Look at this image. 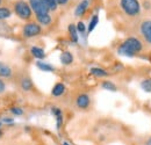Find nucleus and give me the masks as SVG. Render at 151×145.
I'll return each mask as SVG.
<instances>
[{
  "mask_svg": "<svg viewBox=\"0 0 151 145\" xmlns=\"http://www.w3.org/2000/svg\"><path fill=\"white\" fill-rule=\"evenodd\" d=\"M143 49L142 42L136 37H128L117 49V52L126 57H134Z\"/></svg>",
  "mask_w": 151,
  "mask_h": 145,
  "instance_id": "nucleus-1",
  "label": "nucleus"
},
{
  "mask_svg": "<svg viewBox=\"0 0 151 145\" xmlns=\"http://www.w3.org/2000/svg\"><path fill=\"white\" fill-rule=\"evenodd\" d=\"M120 5L122 11L129 17H136L141 12V5L138 0H121Z\"/></svg>",
  "mask_w": 151,
  "mask_h": 145,
  "instance_id": "nucleus-2",
  "label": "nucleus"
},
{
  "mask_svg": "<svg viewBox=\"0 0 151 145\" xmlns=\"http://www.w3.org/2000/svg\"><path fill=\"white\" fill-rule=\"evenodd\" d=\"M14 12L15 14L22 20H29L32 18V8L29 6L28 2L23 1V0H19L14 4Z\"/></svg>",
  "mask_w": 151,
  "mask_h": 145,
  "instance_id": "nucleus-3",
  "label": "nucleus"
},
{
  "mask_svg": "<svg viewBox=\"0 0 151 145\" xmlns=\"http://www.w3.org/2000/svg\"><path fill=\"white\" fill-rule=\"evenodd\" d=\"M42 33V27L36 22H28L22 28V35L26 38H33Z\"/></svg>",
  "mask_w": 151,
  "mask_h": 145,
  "instance_id": "nucleus-4",
  "label": "nucleus"
},
{
  "mask_svg": "<svg viewBox=\"0 0 151 145\" xmlns=\"http://www.w3.org/2000/svg\"><path fill=\"white\" fill-rule=\"evenodd\" d=\"M29 6L36 17L49 14V8L43 0H29Z\"/></svg>",
  "mask_w": 151,
  "mask_h": 145,
  "instance_id": "nucleus-5",
  "label": "nucleus"
},
{
  "mask_svg": "<svg viewBox=\"0 0 151 145\" xmlns=\"http://www.w3.org/2000/svg\"><path fill=\"white\" fill-rule=\"evenodd\" d=\"M139 30H141V34L143 38L151 44V20H145L141 23V27H139Z\"/></svg>",
  "mask_w": 151,
  "mask_h": 145,
  "instance_id": "nucleus-6",
  "label": "nucleus"
},
{
  "mask_svg": "<svg viewBox=\"0 0 151 145\" xmlns=\"http://www.w3.org/2000/svg\"><path fill=\"white\" fill-rule=\"evenodd\" d=\"M76 105L79 109H87L91 105V98L85 94V93H81L77 96L76 99Z\"/></svg>",
  "mask_w": 151,
  "mask_h": 145,
  "instance_id": "nucleus-7",
  "label": "nucleus"
},
{
  "mask_svg": "<svg viewBox=\"0 0 151 145\" xmlns=\"http://www.w3.org/2000/svg\"><path fill=\"white\" fill-rule=\"evenodd\" d=\"M88 5H90L88 0H83V1H80V2L78 4V6L76 7V11H75L76 17H83V15L85 14V12L87 11Z\"/></svg>",
  "mask_w": 151,
  "mask_h": 145,
  "instance_id": "nucleus-8",
  "label": "nucleus"
},
{
  "mask_svg": "<svg viewBox=\"0 0 151 145\" xmlns=\"http://www.w3.org/2000/svg\"><path fill=\"white\" fill-rule=\"evenodd\" d=\"M13 74V70L7 64L0 62V78H11Z\"/></svg>",
  "mask_w": 151,
  "mask_h": 145,
  "instance_id": "nucleus-9",
  "label": "nucleus"
},
{
  "mask_svg": "<svg viewBox=\"0 0 151 145\" xmlns=\"http://www.w3.org/2000/svg\"><path fill=\"white\" fill-rule=\"evenodd\" d=\"M20 86H21V90L24 92H29L33 90V81L29 77H23L21 80H20Z\"/></svg>",
  "mask_w": 151,
  "mask_h": 145,
  "instance_id": "nucleus-10",
  "label": "nucleus"
},
{
  "mask_svg": "<svg viewBox=\"0 0 151 145\" xmlns=\"http://www.w3.org/2000/svg\"><path fill=\"white\" fill-rule=\"evenodd\" d=\"M51 113H52L54 116L56 117V128L59 130L60 127H62V124H63V113H62L60 109L57 108V107L51 108Z\"/></svg>",
  "mask_w": 151,
  "mask_h": 145,
  "instance_id": "nucleus-11",
  "label": "nucleus"
},
{
  "mask_svg": "<svg viewBox=\"0 0 151 145\" xmlns=\"http://www.w3.org/2000/svg\"><path fill=\"white\" fill-rule=\"evenodd\" d=\"M60 63L63 65H70L73 63V55L70 51H64L60 55Z\"/></svg>",
  "mask_w": 151,
  "mask_h": 145,
  "instance_id": "nucleus-12",
  "label": "nucleus"
},
{
  "mask_svg": "<svg viewBox=\"0 0 151 145\" xmlns=\"http://www.w3.org/2000/svg\"><path fill=\"white\" fill-rule=\"evenodd\" d=\"M65 91H66L65 85H64L63 83H57L56 85L52 87L51 94H52L54 96H60V95H63V94L65 93Z\"/></svg>",
  "mask_w": 151,
  "mask_h": 145,
  "instance_id": "nucleus-13",
  "label": "nucleus"
},
{
  "mask_svg": "<svg viewBox=\"0 0 151 145\" xmlns=\"http://www.w3.org/2000/svg\"><path fill=\"white\" fill-rule=\"evenodd\" d=\"M36 66L41 71H43V72H54L55 71V67L52 65H50L49 63H44L42 60H38L37 63H36Z\"/></svg>",
  "mask_w": 151,
  "mask_h": 145,
  "instance_id": "nucleus-14",
  "label": "nucleus"
},
{
  "mask_svg": "<svg viewBox=\"0 0 151 145\" xmlns=\"http://www.w3.org/2000/svg\"><path fill=\"white\" fill-rule=\"evenodd\" d=\"M68 30H69V35H70L71 41H72L73 43H77V42H78V39H79V36H78V30H77L76 24H72V23H71V24H69Z\"/></svg>",
  "mask_w": 151,
  "mask_h": 145,
  "instance_id": "nucleus-15",
  "label": "nucleus"
},
{
  "mask_svg": "<svg viewBox=\"0 0 151 145\" xmlns=\"http://www.w3.org/2000/svg\"><path fill=\"white\" fill-rule=\"evenodd\" d=\"M30 52H32V55L35 58H37V59H43L45 57V51L42 48H40V47H32Z\"/></svg>",
  "mask_w": 151,
  "mask_h": 145,
  "instance_id": "nucleus-16",
  "label": "nucleus"
},
{
  "mask_svg": "<svg viewBox=\"0 0 151 145\" xmlns=\"http://www.w3.org/2000/svg\"><path fill=\"white\" fill-rule=\"evenodd\" d=\"M38 23L42 24V26H49L51 22H52V19L50 14H43V15H38L36 17Z\"/></svg>",
  "mask_w": 151,
  "mask_h": 145,
  "instance_id": "nucleus-17",
  "label": "nucleus"
},
{
  "mask_svg": "<svg viewBox=\"0 0 151 145\" xmlns=\"http://www.w3.org/2000/svg\"><path fill=\"white\" fill-rule=\"evenodd\" d=\"M90 72H91V74H93V75L98 77V78H104V77H107L108 75V72L106 70L100 69V67H92L90 70Z\"/></svg>",
  "mask_w": 151,
  "mask_h": 145,
  "instance_id": "nucleus-18",
  "label": "nucleus"
},
{
  "mask_svg": "<svg viewBox=\"0 0 151 145\" xmlns=\"http://www.w3.org/2000/svg\"><path fill=\"white\" fill-rule=\"evenodd\" d=\"M101 87H102L104 90H106V91H111V92H116V91H117L116 85L114 84L113 81H111V80H105V81H102Z\"/></svg>",
  "mask_w": 151,
  "mask_h": 145,
  "instance_id": "nucleus-19",
  "label": "nucleus"
},
{
  "mask_svg": "<svg viewBox=\"0 0 151 145\" xmlns=\"http://www.w3.org/2000/svg\"><path fill=\"white\" fill-rule=\"evenodd\" d=\"M98 23H99V17L95 14V15H93V17H92L91 21H90V23H88V28H87V32H88V33L93 32Z\"/></svg>",
  "mask_w": 151,
  "mask_h": 145,
  "instance_id": "nucleus-20",
  "label": "nucleus"
},
{
  "mask_svg": "<svg viewBox=\"0 0 151 145\" xmlns=\"http://www.w3.org/2000/svg\"><path fill=\"white\" fill-rule=\"evenodd\" d=\"M12 15V12L7 7H0V20H6Z\"/></svg>",
  "mask_w": 151,
  "mask_h": 145,
  "instance_id": "nucleus-21",
  "label": "nucleus"
},
{
  "mask_svg": "<svg viewBox=\"0 0 151 145\" xmlns=\"http://www.w3.org/2000/svg\"><path fill=\"white\" fill-rule=\"evenodd\" d=\"M141 87L142 90L148 93H151V79H144L142 83H141Z\"/></svg>",
  "mask_w": 151,
  "mask_h": 145,
  "instance_id": "nucleus-22",
  "label": "nucleus"
},
{
  "mask_svg": "<svg viewBox=\"0 0 151 145\" xmlns=\"http://www.w3.org/2000/svg\"><path fill=\"white\" fill-rule=\"evenodd\" d=\"M45 2V5L48 6L49 11H56L57 9V2L56 0H43Z\"/></svg>",
  "mask_w": 151,
  "mask_h": 145,
  "instance_id": "nucleus-23",
  "label": "nucleus"
},
{
  "mask_svg": "<svg viewBox=\"0 0 151 145\" xmlns=\"http://www.w3.org/2000/svg\"><path fill=\"white\" fill-rule=\"evenodd\" d=\"M77 30H78V33H80V34H85V32H86V26H85V23L83 22V21H79L78 23H77Z\"/></svg>",
  "mask_w": 151,
  "mask_h": 145,
  "instance_id": "nucleus-24",
  "label": "nucleus"
},
{
  "mask_svg": "<svg viewBox=\"0 0 151 145\" xmlns=\"http://www.w3.org/2000/svg\"><path fill=\"white\" fill-rule=\"evenodd\" d=\"M11 111H12V114H14V115H23V109L20 108V107H13V108L11 109Z\"/></svg>",
  "mask_w": 151,
  "mask_h": 145,
  "instance_id": "nucleus-25",
  "label": "nucleus"
},
{
  "mask_svg": "<svg viewBox=\"0 0 151 145\" xmlns=\"http://www.w3.org/2000/svg\"><path fill=\"white\" fill-rule=\"evenodd\" d=\"M6 91V85H5V81L2 80V78H0V94L5 93Z\"/></svg>",
  "mask_w": 151,
  "mask_h": 145,
  "instance_id": "nucleus-26",
  "label": "nucleus"
},
{
  "mask_svg": "<svg viewBox=\"0 0 151 145\" xmlns=\"http://www.w3.org/2000/svg\"><path fill=\"white\" fill-rule=\"evenodd\" d=\"M57 5H65L69 2V0H56Z\"/></svg>",
  "mask_w": 151,
  "mask_h": 145,
  "instance_id": "nucleus-27",
  "label": "nucleus"
},
{
  "mask_svg": "<svg viewBox=\"0 0 151 145\" xmlns=\"http://www.w3.org/2000/svg\"><path fill=\"white\" fill-rule=\"evenodd\" d=\"M4 122H7V123H13V118H4Z\"/></svg>",
  "mask_w": 151,
  "mask_h": 145,
  "instance_id": "nucleus-28",
  "label": "nucleus"
},
{
  "mask_svg": "<svg viewBox=\"0 0 151 145\" xmlns=\"http://www.w3.org/2000/svg\"><path fill=\"white\" fill-rule=\"evenodd\" d=\"M144 145H151V137H149V138L147 139V142H145V144Z\"/></svg>",
  "mask_w": 151,
  "mask_h": 145,
  "instance_id": "nucleus-29",
  "label": "nucleus"
},
{
  "mask_svg": "<svg viewBox=\"0 0 151 145\" xmlns=\"http://www.w3.org/2000/svg\"><path fill=\"white\" fill-rule=\"evenodd\" d=\"M62 145H71L70 143H68V142H63V144Z\"/></svg>",
  "mask_w": 151,
  "mask_h": 145,
  "instance_id": "nucleus-30",
  "label": "nucleus"
},
{
  "mask_svg": "<svg viewBox=\"0 0 151 145\" xmlns=\"http://www.w3.org/2000/svg\"><path fill=\"white\" fill-rule=\"evenodd\" d=\"M1 137H2V131L0 130V138H1Z\"/></svg>",
  "mask_w": 151,
  "mask_h": 145,
  "instance_id": "nucleus-31",
  "label": "nucleus"
},
{
  "mask_svg": "<svg viewBox=\"0 0 151 145\" xmlns=\"http://www.w3.org/2000/svg\"><path fill=\"white\" fill-rule=\"evenodd\" d=\"M0 4H1V0H0Z\"/></svg>",
  "mask_w": 151,
  "mask_h": 145,
  "instance_id": "nucleus-32",
  "label": "nucleus"
}]
</instances>
